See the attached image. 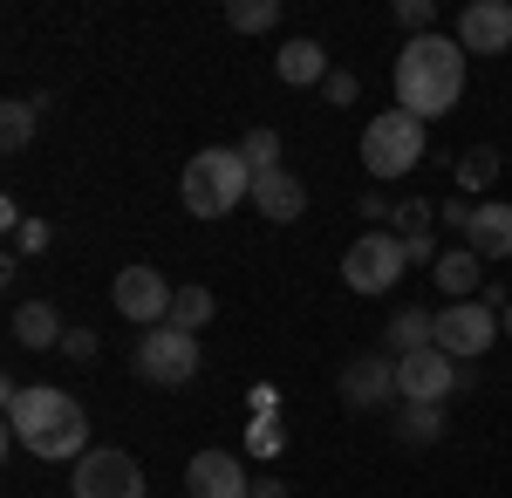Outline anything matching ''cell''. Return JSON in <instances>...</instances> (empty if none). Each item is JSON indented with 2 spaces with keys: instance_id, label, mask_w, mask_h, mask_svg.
Returning <instances> with one entry per match:
<instances>
[{
  "instance_id": "obj_1",
  "label": "cell",
  "mask_w": 512,
  "mask_h": 498,
  "mask_svg": "<svg viewBox=\"0 0 512 498\" xmlns=\"http://www.w3.org/2000/svg\"><path fill=\"white\" fill-rule=\"evenodd\" d=\"M0 403H7V437L21 451H35L41 464H76L89 451V410H82L69 389H55V383L21 389L7 376L0 383Z\"/></svg>"
},
{
  "instance_id": "obj_2",
  "label": "cell",
  "mask_w": 512,
  "mask_h": 498,
  "mask_svg": "<svg viewBox=\"0 0 512 498\" xmlns=\"http://www.w3.org/2000/svg\"><path fill=\"white\" fill-rule=\"evenodd\" d=\"M465 96V48L458 35H410L396 55V110H410L417 123L458 110Z\"/></svg>"
},
{
  "instance_id": "obj_3",
  "label": "cell",
  "mask_w": 512,
  "mask_h": 498,
  "mask_svg": "<svg viewBox=\"0 0 512 498\" xmlns=\"http://www.w3.org/2000/svg\"><path fill=\"white\" fill-rule=\"evenodd\" d=\"M178 198H185V212H198V219H226L239 198H253V171H246V157H239V151L212 144V151H198L192 164H185Z\"/></svg>"
},
{
  "instance_id": "obj_4",
  "label": "cell",
  "mask_w": 512,
  "mask_h": 498,
  "mask_svg": "<svg viewBox=\"0 0 512 498\" xmlns=\"http://www.w3.org/2000/svg\"><path fill=\"white\" fill-rule=\"evenodd\" d=\"M362 164H369V178H403V171H417V164H424V123L410 110L369 116V130H362Z\"/></svg>"
},
{
  "instance_id": "obj_5",
  "label": "cell",
  "mask_w": 512,
  "mask_h": 498,
  "mask_svg": "<svg viewBox=\"0 0 512 498\" xmlns=\"http://www.w3.org/2000/svg\"><path fill=\"white\" fill-rule=\"evenodd\" d=\"M472 383L465 362H451L444 348H417V355H396V403H417V410H444V396Z\"/></svg>"
},
{
  "instance_id": "obj_6",
  "label": "cell",
  "mask_w": 512,
  "mask_h": 498,
  "mask_svg": "<svg viewBox=\"0 0 512 498\" xmlns=\"http://www.w3.org/2000/svg\"><path fill=\"white\" fill-rule=\"evenodd\" d=\"M137 376L144 383H158V389H185L198 376V335H185V328H144V342H137Z\"/></svg>"
},
{
  "instance_id": "obj_7",
  "label": "cell",
  "mask_w": 512,
  "mask_h": 498,
  "mask_svg": "<svg viewBox=\"0 0 512 498\" xmlns=\"http://www.w3.org/2000/svg\"><path fill=\"white\" fill-rule=\"evenodd\" d=\"M410 267V253H403V239L396 232H362L349 253H342V280H349V294H390L396 280Z\"/></svg>"
},
{
  "instance_id": "obj_8",
  "label": "cell",
  "mask_w": 512,
  "mask_h": 498,
  "mask_svg": "<svg viewBox=\"0 0 512 498\" xmlns=\"http://www.w3.org/2000/svg\"><path fill=\"white\" fill-rule=\"evenodd\" d=\"M69 492H76V498H144V471H137V458H130V451L96 444V451H82V458H76Z\"/></svg>"
},
{
  "instance_id": "obj_9",
  "label": "cell",
  "mask_w": 512,
  "mask_h": 498,
  "mask_svg": "<svg viewBox=\"0 0 512 498\" xmlns=\"http://www.w3.org/2000/svg\"><path fill=\"white\" fill-rule=\"evenodd\" d=\"M499 342V314L492 307H478V301H451V307H437V348L451 355V362H485V348Z\"/></svg>"
},
{
  "instance_id": "obj_10",
  "label": "cell",
  "mask_w": 512,
  "mask_h": 498,
  "mask_svg": "<svg viewBox=\"0 0 512 498\" xmlns=\"http://www.w3.org/2000/svg\"><path fill=\"white\" fill-rule=\"evenodd\" d=\"M110 301H117L123 321H137V328H164V321H171V301H178V287H171L158 267H123L117 287H110Z\"/></svg>"
},
{
  "instance_id": "obj_11",
  "label": "cell",
  "mask_w": 512,
  "mask_h": 498,
  "mask_svg": "<svg viewBox=\"0 0 512 498\" xmlns=\"http://www.w3.org/2000/svg\"><path fill=\"white\" fill-rule=\"evenodd\" d=\"M342 403L349 410H383V403H396V355H355V362H342Z\"/></svg>"
},
{
  "instance_id": "obj_12",
  "label": "cell",
  "mask_w": 512,
  "mask_h": 498,
  "mask_svg": "<svg viewBox=\"0 0 512 498\" xmlns=\"http://www.w3.org/2000/svg\"><path fill=\"white\" fill-rule=\"evenodd\" d=\"M458 48L465 55H506L512 48V0H472L458 14Z\"/></svg>"
},
{
  "instance_id": "obj_13",
  "label": "cell",
  "mask_w": 512,
  "mask_h": 498,
  "mask_svg": "<svg viewBox=\"0 0 512 498\" xmlns=\"http://www.w3.org/2000/svg\"><path fill=\"white\" fill-rule=\"evenodd\" d=\"M185 485H192V498H253V478L233 451H198L185 464Z\"/></svg>"
},
{
  "instance_id": "obj_14",
  "label": "cell",
  "mask_w": 512,
  "mask_h": 498,
  "mask_svg": "<svg viewBox=\"0 0 512 498\" xmlns=\"http://www.w3.org/2000/svg\"><path fill=\"white\" fill-rule=\"evenodd\" d=\"M274 69H280L287 89H321V82L335 76V69H328V48H321L315 35H287L280 55H274Z\"/></svg>"
},
{
  "instance_id": "obj_15",
  "label": "cell",
  "mask_w": 512,
  "mask_h": 498,
  "mask_svg": "<svg viewBox=\"0 0 512 498\" xmlns=\"http://www.w3.org/2000/svg\"><path fill=\"white\" fill-rule=\"evenodd\" d=\"M478 260H512V198H485L472 212V232H465Z\"/></svg>"
},
{
  "instance_id": "obj_16",
  "label": "cell",
  "mask_w": 512,
  "mask_h": 498,
  "mask_svg": "<svg viewBox=\"0 0 512 498\" xmlns=\"http://www.w3.org/2000/svg\"><path fill=\"white\" fill-rule=\"evenodd\" d=\"M253 205H260V219L294 226V219L308 212V185H301L294 171H267V178H253Z\"/></svg>"
},
{
  "instance_id": "obj_17",
  "label": "cell",
  "mask_w": 512,
  "mask_h": 498,
  "mask_svg": "<svg viewBox=\"0 0 512 498\" xmlns=\"http://www.w3.org/2000/svg\"><path fill=\"white\" fill-rule=\"evenodd\" d=\"M478 267H485V260H478L472 246H458V253H437V267H431L437 294H444V301H472V294H485Z\"/></svg>"
},
{
  "instance_id": "obj_18",
  "label": "cell",
  "mask_w": 512,
  "mask_h": 498,
  "mask_svg": "<svg viewBox=\"0 0 512 498\" xmlns=\"http://www.w3.org/2000/svg\"><path fill=\"white\" fill-rule=\"evenodd\" d=\"M62 307L55 301H21L14 307V342L21 348H62Z\"/></svg>"
},
{
  "instance_id": "obj_19",
  "label": "cell",
  "mask_w": 512,
  "mask_h": 498,
  "mask_svg": "<svg viewBox=\"0 0 512 498\" xmlns=\"http://www.w3.org/2000/svg\"><path fill=\"white\" fill-rule=\"evenodd\" d=\"M417 348H437V314H424V307H396L390 335H383V355H417Z\"/></svg>"
},
{
  "instance_id": "obj_20",
  "label": "cell",
  "mask_w": 512,
  "mask_h": 498,
  "mask_svg": "<svg viewBox=\"0 0 512 498\" xmlns=\"http://www.w3.org/2000/svg\"><path fill=\"white\" fill-rule=\"evenodd\" d=\"M35 123H41V103L7 96V103H0V144H7V151H28V144H35Z\"/></svg>"
},
{
  "instance_id": "obj_21",
  "label": "cell",
  "mask_w": 512,
  "mask_h": 498,
  "mask_svg": "<svg viewBox=\"0 0 512 498\" xmlns=\"http://www.w3.org/2000/svg\"><path fill=\"white\" fill-rule=\"evenodd\" d=\"M492 178H499V151H492V144H472V151L458 157V185H465V192H485Z\"/></svg>"
},
{
  "instance_id": "obj_22",
  "label": "cell",
  "mask_w": 512,
  "mask_h": 498,
  "mask_svg": "<svg viewBox=\"0 0 512 498\" xmlns=\"http://www.w3.org/2000/svg\"><path fill=\"white\" fill-rule=\"evenodd\" d=\"M396 437H403V444H437V437H444V410H417V403H403Z\"/></svg>"
},
{
  "instance_id": "obj_23",
  "label": "cell",
  "mask_w": 512,
  "mask_h": 498,
  "mask_svg": "<svg viewBox=\"0 0 512 498\" xmlns=\"http://www.w3.org/2000/svg\"><path fill=\"white\" fill-rule=\"evenodd\" d=\"M205 321H212V294H205V287H178V301H171V328L198 335Z\"/></svg>"
},
{
  "instance_id": "obj_24",
  "label": "cell",
  "mask_w": 512,
  "mask_h": 498,
  "mask_svg": "<svg viewBox=\"0 0 512 498\" xmlns=\"http://www.w3.org/2000/svg\"><path fill=\"white\" fill-rule=\"evenodd\" d=\"M239 157H246L253 178H267V171H280V137L274 130H253V137H239Z\"/></svg>"
},
{
  "instance_id": "obj_25",
  "label": "cell",
  "mask_w": 512,
  "mask_h": 498,
  "mask_svg": "<svg viewBox=\"0 0 512 498\" xmlns=\"http://www.w3.org/2000/svg\"><path fill=\"white\" fill-rule=\"evenodd\" d=\"M226 21L246 28V35H267V28H280V7H274V0H233V7H226Z\"/></svg>"
},
{
  "instance_id": "obj_26",
  "label": "cell",
  "mask_w": 512,
  "mask_h": 498,
  "mask_svg": "<svg viewBox=\"0 0 512 498\" xmlns=\"http://www.w3.org/2000/svg\"><path fill=\"white\" fill-rule=\"evenodd\" d=\"M246 451H253V458H280V451H287V430H280L274 417H253V430H246Z\"/></svg>"
},
{
  "instance_id": "obj_27",
  "label": "cell",
  "mask_w": 512,
  "mask_h": 498,
  "mask_svg": "<svg viewBox=\"0 0 512 498\" xmlns=\"http://www.w3.org/2000/svg\"><path fill=\"white\" fill-rule=\"evenodd\" d=\"M355 89H362V82H355L349 69H335V76L321 82V103H335V110H349V103H355Z\"/></svg>"
},
{
  "instance_id": "obj_28",
  "label": "cell",
  "mask_w": 512,
  "mask_h": 498,
  "mask_svg": "<svg viewBox=\"0 0 512 498\" xmlns=\"http://www.w3.org/2000/svg\"><path fill=\"white\" fill-rule=\"evenodd\" d=\"M48 239H55V232H48V219H28V226L14 232V253H21V260H28V253H48Z\"/></svg>"
},
{
  "instance_id": "obj_29",
  "label": "cell",
  "mask_w": 512,
  "mask_h": 498,
  "mask_svg": "<svg viewBox=\"0 0 512 498\" xmlns=\"http://www.w3.org/2000/svg\"><path fill=\"white\" fill-rule=\"evenodd\" d=\"M396 21H403V28H417V35H431L437 7H431V0H396Z\"/></svg>"
},
{
  "instance_id": "obj_30",
  "label": "cell",
  "mask_w": 512,
  "mask_h": 498,
  "mask_svg": "<svg viewBox=\"0 0 512 498\" xmlns=\"http://www.w3.org/2000/svg\"><path fill=\"white\" fill-rule=\"evenodd\" d=\"M62 355H69V362H89V355H96V328H69V335H62Z\"/></svg>"
},
{
  "instance_id": "obj_31",
  "label": "cell",
  "mask_w": 512,
  "mask_h": 498,
  "mask_svg": "<svg viewBox=\"0 0 512 498\" xmlns=\"http://www.w3.org/2000/svg\"><path fill=\"white\" fill-rule=\"evenodd\" d=\"M472 212H478V205H465V198H444V205H437V219L458 226V232H472Z\"/></svg>"
},
{
  "instance_id": "obj_32",
  "label": "cell",
  "mask_w": 512,
  "mask_h": 498,
  "mask_svg": "<svg viewBox=\"0 0 512 498\" xmlns=\"http://www.w3.org/2000/svg\"><path fill=\"white\" fill-rule=\"evenodd\" d=\"M253 498H287V485L280 478H253Z\"/></svg>"
},
{
  "instance_id": "obj_33",
  "label": "cell",
  "mask_w": 512,
  "mask_h": 498,
  "mask_svg": "<svg viewBox=\"0 0 512 498\" xmlns=\"http://www.w3.org/2000/svg\"><path fill=\"white\" fill-rule=\"evenodd\" d=\"M499 328H506V335H512V307H506V314H499Z\"/></svg>"
}]
</instances>
